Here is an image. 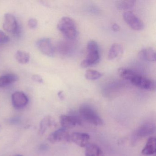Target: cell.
I'll list each match as a JSON object with an SVG mask.
<instances>
[{"label": "cell", "mask_w": 156, "mask_h": 156, "mask_svg": "<svg viewBox=\"0 0 156 156\" xmlns=\"http://www.w3.org/2000/svg\"><path fill=\"white\" fill-rule=\"evenodd\" d=\"M85 156H104L101 148L95 144L88 143L86 147Z\"/></svg>", "instance_id": "2e32d148"}, {"label": "cell", "mask_w": 156, "mask_h": 156, "mask_svg": "<svg viewBox=\"0 0 156 156\" xmlns=\"http://www.w3.org/2000/svg\"><path fill=\"white\" fill-rule=\"evenodd\" d=\"M70 141L74 143L81 147H86L90 139V136L87 133L75 132L70 135Z\"/></svg>", "instance_id": "7c38bea8"}, {"label": "cell", "mask_w": 156, "mask_h": 156, "mask_svg": "<svg viewBox=\"0 0 156 156\" xmlns=\"http://www.w3.org/2000/svg\"><path fill=\"white\" fill-rule=\"evenodd\" d=\"M132 84L144 90L154 91L156 88V83L154 80L135 73L130 81Z\"/></svg>", "instance_id": "5b68a950"}, {"label": "cell", "mask_w": 156, "mask_h": 156, "mask_svg": "<svg viewBox=\"0 0 156 156\" xmlns=\"http://www.w3.org/2000/svg\"><path fill=\"white\" fill-rule=\"evenodd\" d=\"M57 29L67 39L73 40L77 36L76 25L74 21L69 17H63L57 24Z\"/></svg>", "instance_id": "3957f363"}, {"label": "cell", "mask_w": 156, "mask_h": 156, "mask_svg": "<svg viewBox=\"0 0 156 156\" xmlns=\"http://www.w3.org/2000/svg\"><path fill=\"white\" fill-rule=\"evenodd\" d=\"M135 1H121L118 2L117 7L120 10H126L130 9L135 5Z\"/></svg>", "instance_id": "7402d4cb"}, {"label": "cell", "mask_w": 156, "mask_h": 156, "mask_svg": "<svg viewBox=\"0 0 156 156\" xmlns=\"http://www.w3.org/2000/svg\"><path fill=\"white\" fill-rule=\"evenodd\" d=\"M70 135L65 129H59L51 133L48 140L52 143H55L62 141H70Z\"/></svg>", "instance_id": "30bf717a"}, {"label": "cell", "mask_w": 156, "mask_h": 156, "mask_svg": "<svg viewBox=\"0 0 156 156\" xmlns=\"http://www.w3.org/2000/svg\"><path fill=\"white\" fill-rule=\"evenodd\" d=\"M60 120L62 128L66 129L74 127L77 125L82 126L83 124V119L79 113L71 115H62L60 117Z\"/></svg>", "instance_id": "8992f818"}, {"label": "cell", "mask_w": 156, "mask_h": 156, "mask_svg": "<svg viewBox=\"0 0 156 156\" xmlns=\"http://www.w3.org/2000/svg\"><path fill=\"white\" fill-rule=\"evenodd\" d=\"M118 73L121 77L129 81H130V79L136 73L131 69L126 68H121L119 69Z\"/></svg>", "instance_id": "ffe728a7"}, {"label": "cell", "mask_w": 156, "mask_h": 156, "mask_svg": "<svg viewBox=\"0 0 156 156\" xmlns=\"http://www.w3.org/2000/svg\"><path fill=\"white\" fill-rule=\"evenodd\" d=\"M58 95L59 98L61 99H63L64 98V96L63 92V91H60L58 92Z\"/></svg>", "instance_id": "83f0119b"}, {"label": "cell", "mask_w": 156, "mask_h": 156, "mask_svg": "<svg viewBox=\"0 0 156 156\" xmlns=\"http://www.w3.org/2000/svg\"><path fill=\"white\" fill-rule=\"evenodd\" d=\"M58 50L60 54L65 55L70 52V45L67 43L62 42L58 44Z\"/></svg>", "instance_id": "603a6c76"}, {"label": "cell", "mask_w": 156, "mask_h": 156, "mask_svg": "<svg viewBox=\"0 0 156 156\" xmlns=\"http://www.w3.org/2000/svg\"><path fill=\"white\" fill-rule=\"evenodd\" d=\"M55 125V122L51 117L47 116L44 118L40 124L39 129V135H42L44 134L48 128Z\"/></svg>", "instance_id": "9a60e30c"}, {"label": "cell", "mask_w": 156, "mask_h": 156, "mask_svg": "<svg viewBox=\"0 0 156 156\" xmlns=\"http://www.w3.org/2000/svg\"><path fill=\"white\" fill-rule=\"evenodd\" d=\"M36 45L43 54L49 57H53L54 55V47L49 38H43L38 40Z\"/></svg>", "instance_id": "ba28073f"}, {"label": "cell", "mask_w": 156, "mask_h": 156, "mask_svg": "<svg viewBox=\"0 0 156 156\" xmlns=\"http://www.w3.org/2000/svg\"><path fill=\"white\" fill-rule=\"evenodd\" d=\"M102 76V73L96 70H88L86 72L85 74V78L90 80H97L100 78Z\"/></svg>", "instance_id": "44dd1931"}, {"label": "cell", "mask_w": 156, "mask_h": 156, "mask_svg": "<svg viewBox=\"0 0 156 156\" xmlns=\"http://www.w3.org/2000/svg\"><path fill=\"white\" fill-rule=\"evenodd\" d=\"M3 27L6 31L11 33L16 34L19 31V26L16 18L11 13L5 14Z\"/></svg>", "instance_id": "9c48e42d"}, {"label": "cell", "mask_w": 156, "mask_h": 156, "mask_svg": "<svg viewBox=\"0 0 156 156\" xmlns=\"http://www.w3.org/2000/svg\"><path fill=\"white\" fill-rule=\"evenodd\" d=\"M139 58L142 61L153 62L156 61V53L154 49L150 47L144 48L139 52Z\"/></svg>", "instance_id": "4fadbf2b"}, {"label": "cell", "mask_w": 156, "mask_h": 156, "mask_svg": "<svg viewBox=\"0 0 156 156\" xmlns=\"http://www.w3.org/2000/svg\"><path fill=\"white\" fill-rule=\"evenodd\" d=\"M122 46L118 44H114L111 45L108 53V59L113 60L117 57L122 52Z\"/></svg>", "instance_id": "ac0fdd59"}, {"label": "cell", "mask_w": 156, "mask_h": 156, "mask_svg": "<svg viewBox=\"0 0 156 156\" xmlns=\"http://www.w3.org/2000/svg\"><path fill=\"white\" fill-rule=\"evenodd\" d=\"M28 25L31 29H35L38 26V21L34 19H30L28 21Z\"/></svg>", "instance_id": "d4e9b609"}, {"label": "cell", "mask_w": 156, "mask_h": 156, "mask_svg": "<svg viewBox=\"0 0 156 156\" xmlns=\"http://www.w3.org/2000/svg\"><path fill=\"white\" fill-rule=\"evenodd\" d=\"M112 29L115 32H117L119 30L120 27L116 23H114L112 26Z\"/></svg>", "instance_id": "4316f807"}, {"label": "cell", "mask_w": 156, "mask_h": 156, "mask_svg": "<svg viewBox=\"0 0 156 156\" xmlns=\"http://www.w3.org/2000/svg\"><path fill=\"white\" fill-rule=\"evenodd\" d=\"M78 113L82 119L95 126L103 125V120L96 111L88 105H83L80 107Z\"/></svg>", "instance_id": "7a4b0ae2"}, {"label": "cell", "mask_w": 156, "mask_h": 156, "mask_svg": "<svg viewBox=\"0 0 156 156\" xmlns=\"http://www.w3.org/2000/svg\"><path fill=\"white\" fill-rule=\"evenodd\" d=\"M156 151V139L153 137H151L148 139L145 147L141 151V153L143 155L149 156L155 154Z\"/></svg>", "instance_id": "5bb4252c"}, {"label": "cell", "mask_w": 156, "mask_h": 156, "mask_svg": "<svg viewBox=\"0 0 156 156\" xmlns=\"http://www.w3.org/2000/svg\"><path fill=\"white\" fill-rule=\"evenodd\" d=\"M32 78L34 81L37 83H43V80L42 78L38 75H34L33 76Z\"/></svg>", "instance_id": "484cf974"}, {"label": "cell", "mask_w": 156, "mask_h": 156, "mask_svg": "<svg viewBox=\"0 0 156 156\" xmlns=\"http://www.w3.org/2000/svg\"><path fill=\"white\" fill-rule=\"evenodd\" d=\"M22 156V155H16V156Z\"/></svg>", "instance_id": "f1b7e54d"}, {"label": "cell", "mask_w": 156, "mask_h": 156, "mask_svg": "<svg viewBox=\"0 0 156 156\" xmlns=\"http://www.w3.org/2000/svg\"><path fill=\"white\" fill-rule=\"evenodd\" d=\"M87 54L86 58L81 62V66L87 68L97 64L100 61L99 46L96 42L89 41L87 45Z\"/></svg>", "instance_id": "6da1fadb"}, {"label": "cell", "mask_w": 156, "mask_h": 156, "mask_svg": "<svg viewBox=\"0 0 156 156\" xmlns=\"http://www.w3.org/2000/svg\"><path fill=\"white\" fill-rule=\"evenodd\" d=\"M18 80V76L14 74H9L0 76V87H5Z\"/></svg>", "instance_id": "e0dca14e"}, {"label": "cell", "mask_w": 156, "mask_h": 156, "mask_svg": "<svg viewBox=\"0 0 156 156\" xmlns=\"http://www.w3.org/2000/svg\"><path fill=\"white\" fill-rule=\"evenodd\" d=\"M12 102L15 108L21 109L27 105L29 102V99L23 92L16 91L12 95Z\"/></svg>", "instance_id": "8fae6325"}, {"label": "cell", "mask_w": 156, "mask_h": 156, "mask_svg": "<svg viewBox=\"0 0 156 156\" xmlns=\"http://www.w3.org/2000/svg\"><path fill=\"white\" fill-rule=\"evenodd\" d=\"M155 126L153 123L147 122L142 124L133 132L131 136V143L135 145L142 138L154 133Z\"/></svg>", "instance_id": "277c9868"}, {"label": "cell", "mask_w": 156, "mask_h": 156, "mask_svg": "<svg viewBox=\"0 0 156 156\" xmlns=\"http://www.w3.org/2000/svg\"><path fill=\"white\" fill-rule=\"evenodd\" d=\"M15 57L18 62L22 64L27 63L30 61V55L24 51H17L15 54Z\"/></svg>", "instance_id": "d6986e66"}, {"label": "cell", "mask_w": 156, "mask_h": 156, "mask_svg": "<svg viewBox=\"0 0 156 156\" xmlns=\"http://www.w3.org/2000/svg\"><path fill=\"white\" fill-rule=\"evenodd\" d=\"M123 18L127 24L134 30H141L144 28L142 21L131 12H125L123 14Z\"/></svg>", "instance_id": "52a82bcc"}, {"label": "cell", "mask_w": 156, "mask_h": 156, "mask_svg": "<svg viewBox=\"0 0 156 156\" xmlns=\"http://www.w3.org/2000/svg\"><path fill=\"white\" fill-rule=\"evenodd\" d=\"M10 41V38L5 33L0 30V43L6 44Z\"/></svg>", "instance_id": "cb8c5ba5"}]
</instances>
